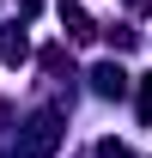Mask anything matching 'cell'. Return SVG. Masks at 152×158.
Segmentation results:
<instances>
[{
  "mask_svg": "<svg viewBox=\"0 0 152 158\" xmlns=\"http://www.w3.org/2000/svg\"><path fill=\"white\" fill-rule=\"evenodd\" d=\"M91 91L97 98H122V91H128V73H122L116 61H97L91 67Z\"/></svg>",
  "mask_w": 152,
  "mask_h": 158,
  "instance_id": "obj_2",
  "label": "cell"
},
{
  "mask_svg": "<svg viewBox=\"0 0 152 158\" xmlns=\"http://www.w3.org/2000/svg\"><path fill=\"white\" fill-rule=\"evenodd\" d=\"M19 146H24V152H55V146H61V110H37V116H31V122H24V140H19Z\"/></svg>",
  "mask_w": 152,
  "mask_h": 158,
  "instance_id": "obj_1",
  "label": "cell"
},
{
  "mask_svg": "<svg viewBox=\"0 0 152 158\" xmlns=\"http://www.w3.org/2000/svg\"><path fill=\"white\" fill-rule=\"evenodd\" d=\"M24 55H31L24 31L19 24H0V67H24Z\"/></svg>",
  "mask_w": 152,
  "mask_h": 158,
  "instance_id": "obj_3",
  "label": "cell"
},
{
  "mask_svg": "<svg viewBox=\"0 0 152 158\" xmlns=\"http://www.w3.org/2000/svg\"><path fill=\"white\" fill-rule=\"evenodd\" d=\"M97 158H134V152L122 146V140H103V146H97Z\"/></svg>",
  "mask_w": 152,
  "mask_h": 158,
  "instance_id": "obj_5",
  "label": "cell"
},
{
  "mask_svg": "<svg viewBox=\"0 0 152 158\" xmlns=\"http://www.w3.org/2000/svg\"><path fill=\"white\" fill-rule=\"evenodd\" d=\"M140 110L152 116V73H146V85H140Z\"/></svg>",
  "mask_w": 152,
  "mask_h": 158,
  "instance_id": "obj_6",
  "label": "cell"
},
{
  "mask_svg": "<svg viewBox=\"0 0 152 158\" xmlns=\"http://www.w3.org/2000/svg\"><path fill=\"white\" fill-rule=\"evenodd\" d=\"M122 6H128V12H152V0H122Z\"/></svg>",
  "mask_w": 152,
  "mask_h": 158,
  "instance_id": "obj_7",
  "label": "cell"
},
{
  "mask_svg": "<svg viewBox=\"0 0 152 158\" xmlns=\"http://www.w3.org/2000/svg\"><path fill=\"white\" fill-rule=\"evenodd\" d=\"M61 24H67V37H73V43H85V37H97V31H91V19H85V6H79V0H61Z\"/></svg>",
  "mask_w": 152,
  "mask_h": 158,
  "instance_id": "obj_4",
  "label": "cell"
}]
</instances>
